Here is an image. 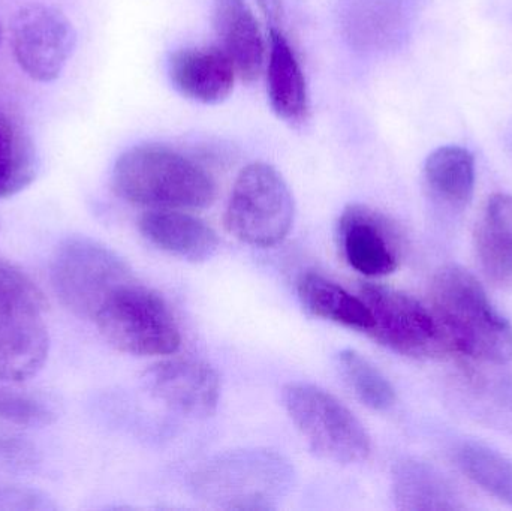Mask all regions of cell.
Listing matches in <instances>:
<instances>
[{"label": "cell", "instance_id": "obj_1", "mask_svg": "<svg viewBox=\"0 0 512 511\" xmlns=\"http://www.w3.org/2000/svg\"><path fill=\"white\" fill-rule=\"evenodd\" d=\"M430 299L453 351L490 365L512 362V326L469 270L448 264L433 276Z\"/></svg>", "mask_w": 512, "mask_h": 511}, {"label": "cell", "instance_id": "obj_2", "mask_svg": "<svg viewBox=\"0 0 512 511\" xmlns=\"http://www.w3.org/2000/svg\"><path fill=\"white\" fill-rule=\"evenodd\" d=\"M122 200L150 209H206L215 201L212 174L164 144H140L119 156L111 174Z\"/></svg>", "mask_w": 512, "mask_h": 511}, {"label": "cell", "instance_id": "obj_3", "mask_svg": "<svg viewBox=\"0 0 512 511\" xmlns=\"http://www.w3.org/2000/svg\"><path fill=\"white\" fill-rule=\"evenodd\" d=\"M47 299L17 264L0 257V383L35 377L48 359Z\"/></svg>", "mask_w": 512, "mask_h": 511}, {"label": "cell", "instance_id": "obj_4", "mask_svg": "<svg viewBox=\"0 0 512 511\" xmlns=\"http://www.w3.org/2000/svg\"><path fill=\"white\" fill-rule=\"evenodd\" d=\"M294 479L291 464L273 450L246 449L225 453L195 473V495L219 509L273 510L288 494Z\"/></svg>", "mask_w": 512, "mask_h": 511}, {"label": "cell", "instance_id": "obj_5", "mask_svg": "<svg viewBox=\"0 0 512 511\" xmlns=\"http://www.w3.org/2000/svg\"><path fill=\"white\" fill-rule=\"evenodd\" d=\"M93 323L108 344L132 356H170L182 344L165 300L137 279L114 291Z\"/></svg>", "mask_w": 512, "mask_h": 511}, {"label": "cell", "instance_id": "obj_6", "mask_svg": "<svg viewBox=\"0 0 512 511\" xmlns=\"http://www.w3.org/2000/svg\"><path fill=\"white\" fill-rule=\"evenodd\" d=\"M50 276L63 305L90 321L114 291L137 279L117 252L84 236L68 237L57 246Z\"/></svg>", "mask_w": 512, "mask_h": 511}, {"label": "cell", "instance_id": "obj_7", "mask_svg": "<svg viewBox=\"0 0 512 511\" xmlns=\"http://www.w3.org/2000/svg\"><path fill=\"white\" fill-rule=\"evenodd\" d=\"M283 407L310 449L340 465L366 461L372 452L369 434L348 407L327 390L309 383H289Z\"/></svg>", "mask_w": 512, "mask_h": 511}, {"label": "cell", "instance_id": "obj_8", "mask_svg": "<svg viewBox=\"0 0 512 511\" xmlns=\"http://www.w3.org/2000/svg\"><path fill=\"white\" fill-rule=\"evenodd\" d=\"M295 204L282 174L265 162L243 168L225 210V227L240 242L273 248L294 225Z\"/></svg>", "mask_w": 512, "mask_h": 511}, {"label": "cell", "instance_id": "obj_9", "mask_svg": "<svg viewBox=\"0 0 512 511\" xmlns=\"http://www.w3.org/2000/svg\"><path fill=\"white\" fill-rule=\"evenodd\" d=\"M360 297L373 317L367 335L388 350L418 360L442 359L453 351L433 309L387 285L366 282Z\"/></svg>", "mask_w": 512, "mask_h": 511}, {"label": "cell", "instance_id": "obj_10", "mask_svg": "<svg viewBox=\"0 0 512 511\" xmlns=\"http://www.w3.org/2000/svg\"><path fill=\"white\" fill-rule=\"evenodd\" d=\"M11 44L15 60L32 80L51 83L65 71L77 32L60 9L27 3L12 17Z\"/></svg>", "mask_w": 512, "mask_h": 511}, {"label": "cell", "instance_id": "obj_11", "mask_svg": "<svg viewBox=\"0 0 512 511\" xmlns=\"http://www.w3.org/2000/svg\"><path fill=\"white\" fill-rule=\"evenodd\" d=\"M337 242L349 267L367 278L391 275L402 260L399 227L366 204H349L343 209L337 222Z\"/></svg>", "mask_w": 512, "mask_h": 511}, {"label": "cell", "instance_id": "obj_12", "mask_svg": "<svg viewBox=\"0 0 512 511\" xmlns=\"http://www.w3.org/2000/svg\"><path fill=\"white\" fill-rule=\"evenodd\" d=\"M337 23L352 50L376 56L408 41L414 9L409 0H339Z\"/></svg>", "mask_w": 512, "mask_h": 511}, {"label": "cell", "instance_id": "obj_13", "mask_svg": "<svg viewBox=\"0 0 512 511\" xmlns=\"http://www.w3.org/2000/svg\"><path fill=\"white\" fill-rule=\"evenodd\" d=\"M153 398L176 413L207 419L218 410L221 380L215 368L194 359H170L155 363L143 377Z\"/></svg>", "mask_w": 512, "mask_h": 511}, {"label": "cell", "instance_id": "obj_14", "mask_svg": "<svg viewBox=\"0 0 512 511\" xmlns=\"http://www.w3.org/2000/svg\"><path fill=\"white\" fill-rule=\"evenodd\" d=\"M168 77L174 89L201 104L215 105L231 95L237 71L222 47H186L168 59Z\"/></svg>", "mask_w": 512, "mask_h": 511}, {"label": "cell", "instance_id": "obj_15", "mask_svg": "<svg viewBox=\"0 0 512 511\" xmlns=\"http://www.w3.org/2000/svg\"><path fill=\"white\" fill-rule=\"evenodd\" d=\"M140 233L156 248L191 263L215 257L219 236L197 216L176 209H152L138 222Z\"/></svg>", "mask_w": 512, "mask_h": 511}, {"label": "cell", "instance_id": "obj_16", "mask_svg": "<svg viewBox=\"0 0 512 511\" xmlns=\"http://www.w3.org/2000/svg\"><path fill=\"white\" fill-rule=\"evenodd\" d=\"M267 95L271 110L291 125H303L310 114L309 90L300 62L285 33L270 29L267 56Z\"/></svg>", "mask_w": 512, "mask_h": 511}, {"label": "cell", "instance_id": "obj_17", "mask_svg": "<svg viewBox=\"0 0 512 511\" xmlns=\"http://www.w3.org/2000/svg\"><path fill=\"white\" fill-rule=\"evenodd\" d=\"M213 23L237 75L252 83L264 69L265 41L246 0H213Z\"/></svg>", "mask_w": 512, "mask_h": 511}, {"label": "cell", "instance_id": "obj_18", "mask_svg": "<svg viewBox=\"0 0 512 511\" xmlns=\"http://www.w3.org/2000/svg\"><path fill=\"white\" fill-rule=\"evenodd\" d=\"M393 497L399 510H463L465 506L444 474L426 462L405 459L393 470Z\"/></svg>", "mask_w": 512, "mask_h": 511}, {"label": "cell", "instance_id": "obj_19", "mask_svg": "<svg viewBox=\"0 0 512 511\" xmlns=\"http://www.w3.org/2000/svg\"><path fill=\"white\" fill-rule=\"evenodd\" d=\"M298 299L310 315L348 329L369 333L373 317L361 297L316 272H306L297 284Z\"/></svg>", "mask_w": 512, "mask_h": 511}, {"label": "cell", "instance_id": "obj_20", "mask_svg": "<svg viewBox=\"0 0 512 511\" xmlns=\"http://www.w3.org/2000/svg\"><path fill=\"white\" fill-rule=\"evenodd\" d=\"M475 248L489 278L512 282V195L489 198L475 231Z\"/></svg>", "mask_w": 512, "mask_h": 511}, {"label": "cell", "instance_id": "obj_21", "mask_svg": "<svg viewBox=\"0 0 512 511\" xmlns=\"http://www.w3.org/2000/svg\"><path fill=\"white\" fill-rule=\"evenodd\" d=\"M424 179L436 200L451 209H465L474 197V156L465 147H439L424 162Z\"/></svg>", "mask_w": 512, "mask_h": 511}, {"label": "cell", "instance_id": "obj_22", "mask_svg": "<svg viewBox=\"0 0 512 511\" xmlns=\"http://www.w3.org/2000/svg\"><path fill=\"white\" fill-rule=\"evenodd\" d=\"M38 155L20 123L0 111V200L26 189L38 174Z\"/></svg>", "mask_w": 512, "mask_h": 511}, {"label": "cell", "instance_id": "obj_23", "mask_svg": "<svg viewBox=\"0 0 512 511\" xmlns=\"http://www.w3.org/2000/svg\"><path fill=\"white\" fill-rule=\"evenodd\" d=\"M336 368L355 398L370 410L387 411L396 402V390L384 374L355 350H342Z\"/></svg>", "mask_w": 512, "mask_h": 511}, {"label": "cell", "instance_id": "obj_24", "mask_svg": "<svg viewBox=\"0 0 512 511\" xmlns=\"http://www.w3.org/2000/svg\"><path fill=\"white\" fill-rule=\"evenodd\" d=\"M463 473L484 491L512 506V461L502 453L468 443L457 455Z\"/></svg>", "mask_w": 512, "mask_h": 511}, {"label": "cell", "instance_id": "obj_25", "mask_svg": "<svg viewBox=\"0 0 512 511\" xmlns=\"http://www.w3.org/2000/svg\"><path fill=\"white\" fill-rule=\"evenodd\" d=\"M56 420L53 408L29 393L0 387V422L17 426H48Z\"/></svg>", "mask_w": 512, "mask_h": 511}, {"label": "cell", "instance_id": "obj_26", "mask_svg": "<svg viewBox=\"0 0 512 511\" xmlns=\"http://www.w3.org/2000/svg\"><path fill=\"white\" fill-rule=\"evenodd\" d=\"M38 464L39 453L32 441L17 432L0 429V473H29Z\"/></svg>", "mask_w": 512, "mask_h": 511}, {"label": "cell", "instance_id": "obj_27", "mask_svg": "<svg viewBox=\"0 0 512 511\" xmlns=\"http://www.w3.org/2000/svg\"><path fill=\"white\" fill-rule=\"evenodd\" d=\"M47 495L24 486L0 483V510H54Z\"/></svg>", "mask_w": 512, "mask_h": 511}, {"label": "cell", "instance_id": "obj_28", "mask_svg": "<svg viewBox=\"0 0 512 511\" xmlns=\"http://www.w3.org/2000/svg\"><path fill=\"white\" fill-rule=\"evenodd\" d=\"M255 2L273 26H279L283 18L282 0H255Z\"/></svg>", "mask_w": 512, "mask_h": 511}, {"label": "cell", "instance_id": "obj_29", "mask_svg": "<svg viewBox=\"0 0 512 511\" xmlns=\"http://www.w3.org/2000/svg\"><path fill=\"white\" fill-rule=\"evenodd\" d=\"M0 39H2V29H0Z\"/></svg>", "mask_w": 512, "mask_h": 511}]
</instances>
